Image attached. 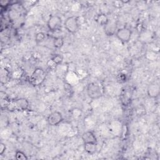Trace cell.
Wrapping results in <instances>:
<instances>
[{"mask_svg": "<svg viewBox=\"0 0 160 160\" xmlns=\"http://www.w3.org/2000/svg\"><path fill=\"white\" fill-rule=\"evenodd\" d=\"M29 104V101L26 98H21L13 100H10L6 109L9 111H25L28 109Z\"/></svg>", "mask_w": 160, "mask_h": 160, "instance_id": "1", "label": "cell"}, {"mask_svg": "<svg viewBox=\"0 0 160 160\" xmlns=\"http://www.w3.org/2000/svg\"><path fill=\"white\" fill-rule=\"evenodd\" d=\"M87 94L92 99H98L103 95V90L101 85L96 82H92L88 84L86 88Z\"/></svg>", "mask_w": 160, "mask_h": 160, "instance_id": "2", "label": "cell"}, {"mask_svg": "<svg viewBox=\"0 0 160 160\" xmlns=\"http://www.w3.org/2000/svg\"><path fill=\"white\" fill-rule=\"evenodd\" d=\"M46 76V72L43 69L37 68L32 72L29 78V82L33 86H39L45 80Z\"/></svg>", "mask_w": 160, "mask_h": 160, "instance_id": "3", "label": "cell"}, {"mask_svg": "<svg viewBox=\"0 0 160 160\" xmlns=\"http://www.w3.org/2000/svg\"><path fill=\"white\" fill-rule=\"evenodd\" d=\"M65 29L70 33L74 34L79 30V23L78 19L75 16H70L68 18L64 23Z\"/></svg>", "mask_w": 160, "mask_h": 160, "instance_id": "4", "label": "cell"}, {"mask_svg": "<svg viewBox=\"0 0 160 160\" xmlns=\"http://www.w3.org/2000/svg\"><path fill=\"white\" fill-rule=\"evenodd\" d=\"M47 26L48 29L52 32L59 30L62 26V19L58 15H52L48 20Z\"/></svg>", "mask_w": 160, "mask_h": 160, "instance_id": "5", "label": "cell"}, {"mask_svg": "<svg viewBox=\"0 0 160 160\" xmlns=\"http://www.w3.org/2000/svg\"><path fill=\"white\" fill-rule=\"evenodd\" d=\"M115 35L117 37V38L121 42L124 43H127L131 39L132 32L129 28L126 27H123L118 29Z\"/></svg>", "mask_w": 160, "mask_h": 160, "instance_id": "6", "label": "cell"}, {"mask_svg": "<svg viewBox=\"0 0 160 160\" xmlns=\"http://www.w3.org/2000/svg\"><path fill=\"white\" fill-rule=\"evenodd\" d=\"M63 120L61 112L59 111H53L49 114L47 118L48 124L51 126H56L60 124Z\"/></svg>", "mask_w": 160, "mask_h": 160, "instance_id": "7", "label": "cell"}, {"mask_svg": "<svg viewBox=\"0 0 160 160\" xmlns=\"http://www.w3.org/2000/svg\"><path fill=\"white\" fill-rule=\"evenodd\" d=\"M160 88L157 82H152L150 84L147 88V94L151 98H156L159 95Z\"/></svg>", "mask_w": 160, "mask_h": 160, "instance_id": "8", "label": "cell"}, {"mask_svg": "<svg viewBox=\"0 0 160 160\" xmlns=\"http://www.w3.org/2000/svg\"><path fill=\"white\" fill-rule=\"evenodd\" d=\"M132 91L129 88H125L122 90L121 95L120 99L123 106H128L131 102L132 98Z\"/></svg>", "mask_w": 160, "mask_h": 160, "instance_id": "9", "label": "cell"}, {"mask_svg": "<svg viewBox=\"0 0 160 160\" xmlns=\"http://www.w3.org/2000/svg\"><path fill=\"white\" fill-rule=\"evenodd\" d=\"M117 29V24L114 21L112 20H109L108 22L104 26V32L107 36H109L115 35Z\"/></svg>", "mask_w": 160, "mask_h": 160, "instance_id": "10", "label": "cell"}, {"mask_svg": "<svg viewBox=\"0 0 160 160\" xmlns=\"http://www.w3.org/2000/svg\"><path fill=\"white\" fill-rule=\"evenodd\" d=\"M81 138L84 143H88V142L96 143L97 142V139L96 136L91 131H87L84 132L81 136Z\"/></svg>", "mask_w": 160, "mask_h": 160, "instance_id": "11", "label": "cell"}, {"mask_svg": "<svg viewBox=\"0 0 160 160\" xmlns=\"http://www.w3.org/2000/svg\"><path fill=\"white\" fill-rule=\"evenodd\" d=\"M84 149L88 154H93L96 152L97 150L96 143H84Z\"/></svg>", "mask_w": 160, "mask_h": 160, "instance_id": "12", "label": "cell"}, {"mask_svg": "<svg viewBox=\"0 0 160 160\" xmlns=\"http://www.w3.org/2000/svg\"><path fill=\"white\" fill-rule=\"evenodd\" d=\"M95 21L99 25L104 26L108 22L109 19L106 14L101 13L96 16V17L95 18Z\"/></svg>", "mask_w": 160, "mask_h": 160, "instance_id": "13", "label": "cell"}, {"mask_svg": "<svg viewBox=\"0 0 160 160\" xmlns=\"http://www.w3.org/2000/svg\"><path fill=\"white\" fill-rule=\"evenodd\" d=\"M51 60L54 63L56 64L57 66L61 64V62L63 61V56L60 54H54L51 58Z\"/></svg>", "mask_w": 160, "mask_h": 160, "instance_id": "14", "label": "cell"}, {"mask_svg": "<svg viewBox=\"0 0 160 160\" xmlns=\"http://www.w3.org/2000/svg\"><path fill=\"white\" fill-rule=\"evenodd\" d=\"M64 44V40L62 38L57 37L53 39V46L56 48H61Z\"/></svg>", "mask_w": 160, "mask_h": 160, "instance_id": "15", "label": "cell"}, {"mask_svg": "<svg viewBox=\"0 0 160 160\" xmlns=\"http://www.w3.org/2000/svg\"><path fill=\"white\" fill-rule=\"evenodd\" d=\"M15 158L18 160H26L28 159L26 154L20 150H17L15 152Z\"/></svg>", "mask_w": 160, "mask_h": 160, "instance_id": "16", "label": "cell"}, {"mask_svg": "<svg viewBox=\"0 0 160 160\" xmlns=\"http://www.w3.org/2000/svg\"><path fill=\"white\" fill-rule=\"evenodd\" d=\"M46 34L42 32H39L37 33L35 36V41L37 43H41L45 40Z\"/></svg>", "mask_w": 160, "mask_h": 160, "instance_id": "17", "label": "cell"}, {"mask_svg": "<svg viewBox=\"0 0 160 160\" xmlns=\"http://www.w3.org/2000/svg\"><path fill=\"white\" fill-rule=\"evenodd\" d=\"M117 79H118V81L119 82H121V83L124 82L126 81V75L124 74L121 73V74H118Z\"/></svg>", "mask_w": 160, "mask_h": 160, "instance_id": "18", "label": "cell"}, {"mask_svg": "<svg viewBox=\"0 0 160 160\" xmlns=\"http://www.w3.org/2000/svg\"><path fill=\"white\" fill-rule=\"evenodd\" d=\"M6 149V147L5 144L3 142H1V144H0V155L2 156L5 152Z\"/></svg>", "mask_w": 160, "mask_h": 160, "instance_id": "19", "label": "cell"}]
</instances>
